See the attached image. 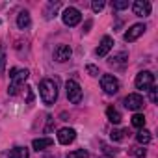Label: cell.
<instances>
[{
  "instance_id": "obj_1",
  "label": "cell",
  "mask_w": 158,
  "mask_h": 158,
  "mask_svg": "<svg viewBox=\"0 0 158 158\" xmlns=\"http://www.w3.org/2000/svg\"><path fill=\"white\" fill-rule=\"evenodd\" d=\"M39 95H41V101L47 104V106H52L58 99V86L54 80L50 78H43L41 84H39Z\"/></svg>"
},
{
  "instance_id": "obj_2",
  "label": "cell",
  "mask_w": 158,
  "mask_h": 158,
  "mask_svg": "<svg viewBox=\"0 0 158 158\" xmlns=\"http://www.w3.org/2000/svg\"><path fill=\"white\" fill-rule=\"evenodd\" d=\"M28 76H30V73H28L26 69H17V67H13V69L10 71L11 86L8 88V93H10V95H17V93H19V86L28 80Z\"/></svg>"
},
{
  "instance_id": "obj_3",
  "label": "cell",
  "mask_w": 158,
  "mask_h": 158,
  "mask_svg": "<svg viewBox=\"0 0 158 158\" xmlns=\"http://www.w3.org/2000/svg\"><path fill=\"white\" fill-rule=\"evenodd\" d=\"M65 91H67V99L73 104H80L82 101V88L76 80H67L65 82Z\"/></svg>"
},
{
  "instance_id": "obj_4",
  "label": "cell",
  "mask_w": 158,
  "mask_h": 158,
  "mask_svg": "<svg viewBox=\"0 0 158 158\" xmlns=\"http://www.w3.org/2000/svg\"><path fill=\"white\" fill-rule=\"evenodd\" d=\"M61 21H63L65 26H76L78 23L82 21V13H80V10H76V8L69 6V8L63 10V13H61Z\"/></svg>"
},
{
  "instance_id": "obj_5",
  "label": "cell",
  "mask_w": 158,
  "mask_h": 158,
  "mask_svg": "<svg viewBox=\"0 0 158 158\" xmlns=\"http://www.w3.org/2000/svg\"><path fill=\"white\" fill-rule=\"evenodd\" d=\"M101 86L106 95H115L119 91V80L114 74H102L101 76Z\"/></svg>"
},
{
  "instance_id": "obj_6",
  "label": "cell",
  "mask_w": 158,
  "mask_h": 158,
  "mask_svg": "<svg viewBox=\"0 0 158 158\" xmlns=\"http://www.w3.org/2000/svg\"><path fill=\"white\" fill-rule=\"evenodd\" d=\"M134 84H136L138 89H149V88L154 86V74L151 71H141V73H138Z\"/></svg>"
},
{
  "instance_id": "obj_7",
  "label": "cell",
  "mask_w": 158,
  "mask_h": 158,
  "mask_svg": "<svg viewBox=\"0 0 158 158\" xmlns=\"http://www.w3.org/2000/svg\"><path fill=\"white\" fill-rule=\"evenodd\" d=\"M151 10H152V6H151L149 0H136L132 4V11H134L136 17H149Z\"/></svg>"
},
{
  "instance_id": "obj_8",
  "label": "cell",
  "mask_w": 158,
  "mask_h": 158,
  "mask_svg": "<svg viewBox=\"0 0 158 158\" xmlns=\"http://www.w3.org/2000/svg\"><path fill=\"white\" fill-rule=\"evenodd\" d=\"M145 30H147V26H145V24H141V23H138V24H132V26L125 32V35H123V37H125V41H127V43H132V41H136L139 35H143V32H145Z\"/></svg>"
},
{
  "instance_id": "obj_9",
  "label": "cell",
  "mask_w": 158,
  "mask_h": 158,
  "mask_svg": "<svg viewBox=\"0 0 158 158\" xmlns=\"http://www.w3.org/2000/svg\"><path fill=\"white\" fill-rule=\"evenodd\" d=\"M125 106L132 112H138L139 108H143V97L139 93H130L125 97Z\"/></svg>"
},
{
  "instance_id": "obj_10",
  "label": "cell",
  "mask_w": 158,
  "mask_h": 158,
  "mask_svg": "<svg viewBox=\"0 0 158 158\" xmlns=\"http://www.w3.org/2000/svg\"><path fill=\"white\" fill-rule=\"evenodd\" d=\"M71 56H73V50H71L69 45H58V47L54 48V60H56L58 63L67 61Z\"/></svg>"
},
{
  "instance_id": "obj_11",
  "label": "cell",
  "mask_w": 158,
  "mask_h": 158,
  "mask_svg": "<svg viewBox=\"0 0 158 158\" xmlns=\"http://www.w3.org/2000/svg\"><path fill=\"white\" fill-rule=\"evenodd\" d=\"M74 138H76V130L74 128H60L58 130V141L61 143V145H69V143H73L74 141Z\"/></svg>"
},
{
  "instance_id": "obj_12",
  "label": "cell",
  "mask_w": 158,
  "mask_h": 158,
  "mask_svg": "<svg viewBox=\"0 0 158 158\" xmlns=\"http://www.w3.org/2000/svg\"><path fill=\"white\" fill-rule=\"evenodd\" d=\"M112 47H114V39L110 37V35H104L102 39H101V45L97 47V50H95V54L99 56V58H104L110 50H112Z\"/></svg>"
},
{
  "instance_id": "obj_13",
  "label": "cell",
  "mask_w": 158,
  "mask_h": 158,
  "mask_svg": "<svg viewBox=\"0 0 158 158\" xmlns=\"http://www.w3.org/2000/svg\"><path fill=\"white\" fill-rule=\"evenodd\" d=\"M52 138H35L34 141H32V147L35 149V151H45V149H48V147H52Z\"/></svg>"
},
{
  "instance_id": "obj_14",
  "label": "cell",
  "mask_w": 158,
  "mask_h": 158,
  "mask_svg": "<svg viewBox=\"0 0 158 158\" xmlns=\"http://www.w3.org/2000/svg\"><path fill=\"white\" fill-rule=\"evenodd\" d=\"M30 24H32L30 13H28V11H21V13L17 15V26H19L21 30H26V28H30Z\"/></svg>"
},
{
  "instance_id": "obj_15",
  "label": "cell",
  "mask_w": 158,
  "mask_h": 158,
  "mask_svg": "<svg viewBox=\"0 0 158 158\" xmlns=\"http://www.w3.org/2000/svg\"><path fill=\"white\" fill-rule=\"evenodd\" d=\"M106 117H108V121L114 123V125H119V123H121V114H119L114 106H108V108H106Z\"/></svg>"
},
{
  "instance_id": "obj_16",
  "label": "cell",
  "mask_w": 158,
  "mask_h": 158,
  "mask_svg": "<svg viewBox=\"0 0 158 158\" xmlns=\"http://www.w3.org/2000/svg\"><path fill=\"white\" fill-rule=\"evenodd\" d=\"M8 156H10V158H28V156H30V151H28L26 147H15V149L10 151Z\"/></svg>"
},
{
  "instance_id": "obj_17",
  "label": "cell",
  "mask_w": 158,
  "mask_h": 158,
  "mask_svg": "<svg viewBox=\"0 0 158 158\" xmlns=\"http://www.w3.org/2000/svg\"><path fill=\"white\" fill-rule=\"evenodd\" d=\"M136 139H138V143H141V145H147V143L151 141V132H149L147 128H141V130L136 134Z\"/></svg>"
},
{
  "instance_id": "obj_18",
  "label": "cell",
  "mask_w": 158,
  "mask_h": 158,
  "mask_svg": "<svg viewBox=\"0 0 158 158\" xmlns=\"http://www.w3.org/2000/svg\"><path fill=\"white\" fill-rule=\"evenodd\" d=\"M60 6H61L60 2H50V4L47 6L45 17H47V19H52V17H56V11H58V8H60Z\"/></svg>"
},
{
  "instance_id": "obj_19",
  "label": "cell",
  "mask_w": 158,
  "mask_h": 158,
  "mask_svg": "<svg viewBox=\"0 0 158 158\" xmlns=\"http://www.w3.org/2000/svg\"><path fill=\"white\" fill-rule=\"evenodd\" d=\"M132 127L143 128V127H145V115H143V114H134V115H132Z\"/></svg>"
},
{
  "instance_id": "obj_20",
  "label": "cell",
  "mask_w": 158,
  "mask_h": 158,
  "mask_svg": "<svg viewBox=\"0 0 158 158\" xmlns=\"http://www.w3.org/2000/svg\"><path fill=\"white\" fill-rule=\"evenodd\" d=\"M127 58H128V54L127 52H117L112 60H110V63H115V65H121V63H125L127 61Z\"/></svg>"
},
{
  "instance_id": "obj_21",
  "label": "cell",
  "mask_w": 158,
  "mask_h": 158,
  "mask_svg": "<svg viewBox=\"0 0 158 158\" xmlns=\"http://www.w3.org/2000/svg\"><path fill=\"white\" fill-rule=\"evenodd\" d=\"M67 158H89V152L84 151V149H78V151H73L67 154Z\"/></svg>"
},
{
  "instance_id": "obj_22",
  "label": "cell",
  "mask_w": 158,
  "mask_h": 158,
  "mask_svg": "<svg viewBox=\"0 0 158 158\" xmlns=\"http://www.w3.org/2000/svg\"><path fill=\"white\" fill-rule=\"evenodd\" d=\"M6 71V50L4 47H0V74H4Z\"/></svg>"
},
{
  "instance_id": "obj_23",
  "label": "cell",
  "mask_w": 158,
  "mask_h": 158,
  "mask_svg": "<svg viewBox=\"0 0 158 158\" xmlns=\"http://www.w3.org/2000/svg\"><path fill=\"white\" fill-rule=\"evenodd\" d=\"M114 10H127L128 8V0H114Z\"/></svg>"
},
{
  "instance_id": "obj_24",
  "label": "cell",
  "mask_w": 158,
  "mask_h": 158,
  "mask_svg": "<svg viewBox=\"0 0 158 158\" xmlns=\"http://www.w3.org/2000/svg\"><path fill=\"white\" fill-rule=\"evenodd\" d=\"M102 8H104V0H95V2L91 4V10H93L95 13H99V11H102Z\"/></svg>"
},
{
  "instance_id": "obj_25",
  "label": "cell",
  "mask_w": 158,
  "mask_h": 158,
  "mask_svg": "<svg viewBox=\"0 0 158 158\" xmlns=\"http://www.w3.org/2000/svg\"><path fill=\"white\" fill-rule=\"evenodd\" d=\"M86 71H88V74H89V76H99V67H97V65H93V63H89V65L86 67Z\"/></svg>"
},
{
  "instance_id": "obj_26",
  "label": "cell",
  "mask_w": 158,
  "mask_h": 158,
  "mask_svg": "<svg viewBox=\"0 0 158 158\" xmlns=\"http://www.w3.org/2000/svg\"><path fill=\"white\" fill-rule=\"evenodd\" d=\"M123 134H125L123 130H112V132H110V138H112L114 141H121V139H123Z\"/></svg>"
},
{
  "instance_id": "obj_27",
  "label": "cell",
  "mask_w": 158,
  "mask_h": 158,
  "mask_svg": "<svg viewBox=\"0 0 158 158\" xmlns=\"http://www.w3.org/2000/svg\"><path fill=\"white\" fill-rule=\"evenodd\" d=\"M147 91H149V97H151V101H152V102H156V101H158V93H156V88L152 86V88H149Z\"/></svg>"
},
{
  "instance_id": "obj_28",
  "label": "cell",
  "mask_w": 158,
  "mask_h": 158,
  "mask_svg": "<svg viewBox=\"0 0 158 158\" xmlns=\"http://www.w3.org/2000/svg\"><path fill=\"white\" fill-rule=\"evenodd\" d=\"M132 154H134V156H136V158H143V156H145V154H147V151H145V149H141V147H139V149H134V151H132Z\"/></svg>"
},
{
  "instance_id": "obj_29",
  "label": "cell",
  "mask_w": 158,
  "mask_h": 158,
  "mask_svg": "<svg viewBox=\"0 0 158 158\" xmlns=\"http://www.w3.org/2000/svg\"><path fill=\"white\" fill-rule=\"evenodd\" d=\"M102 149H104V152H106V154H108V156H114V154H115V152H117V151H115V149H110V147H108V145H104V143H102Z\"/></svg>"
},
{
  "instance_id": "obj_30",
  "label": "cell",
  "mask_w": 158,
  "mask_h": 158,
  "mask_svg": "<svg viewBox=\"0 0 158 158\" xmlns=\"http://www.w3.org/2000/svg\"><path fill=\"white\" fill-rule=\"evenodd\" d=\"M89 28H91V21H88V23L84 24V32H89Z\"/></svg>"
}]
</instances>
